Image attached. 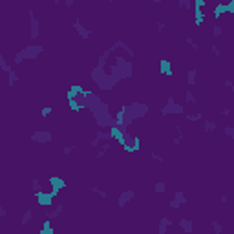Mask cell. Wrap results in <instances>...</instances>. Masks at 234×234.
Wrapping results in <instances>:
<instances>
[{
    "label": "cell",
    "mask_w": 234,
    "mask_h": 234,
    "mask_svg": "<svg viewBox=\"0 0 234 234\" xmlns=\"http://www.w3.org/2000/svg\"><path fill=\"white\" fill-rule=\"evenodd\" d=\"M165 188H167V185H165L163 181L156 183V192H161V194H163V192H165Z\"/></svg>",
    "instance_id": "cell-16"
},
{
    "label": "cell",
    "mask_w": 234,
    "mask_h": 234,
    "mask_svg": "<svg viewBox=\"0 0 234 234\" xmlns=\"http://www.w3.org/2000/svg\"><path fill=\"white\" fill-rule=\"evenodd\" d=\"M40 113H42V115H50V113H51V108H50V106L42 108V110H40Z\"/></svg>",
    "instance_id": "cell-18"
},
{
    "label": "cell",
    "mask_w": 234,
    "mask_h": 234,
    "mask_svg": "<svg viewBox=\"0 0 234 234\" xmlns=\"http://www.w3.org/2000/svg\"><path fill=\"white\" fill-rule=\"evenodd\" d=\"M212 227H214V234H221L223 227H221V223H219L218 219H212Z\"/></svg>",
    "instance_id": "cell-10"
},
{
    "label": "cell",
    "mask_w": 234,
    "mask_h": 234,
    "mask_svg": "<svg viewBox=\"0 0 234 234\" xmlns=\"http://www.w3.org/2000/svg\"><path fill=\"white\" fill-rule=\"evenodd\" d=\"M225 134H227L229 137H232V136H234V128H232V126H225Z\"/></svg>",
    "instance_id": "cell-17"
},
{
    "label": "cell",
    "mask_w": 234,
    "mask_h": 234,
    "mask_svg": "<svg viewBox=\"0 0 234 234\" xmlns=\"http://www.w3.org/2000/svg\"><path fill=\"white\" fill-rule=\"evenodd\" d=\"M179 227L185 230V234H192V230H194V225L190 219H179Z\"/></svg>",
    "instance_id": "cell-5"
},
{
    "label": "cell",
    "mask_w": 234,
    "mask_h": 234,
    "mask_svg": "<svg viewBox=\"0 0 234 234\" xmlns=\"http://www.w3.org/2000/svg\"><path fill=\"white\" fill-rule=\"evenodd\" d=\"M172 221L168 218H161V225H159V234H167V229H168V225H170Z\"/></svg>",
    "instance_id": "cell-6"
},
{
    "label": "cell",
    "mask_w": 234,
    "mask_h": 234,
    "mask_svg": "<svg viewBox=\"0 0 234 234\" xmlns=\"http://www.w3.org/2000/svg\"><path fill=\"white\" fill-rule=\"evenodd\" d=\"M203 128H205V132H212V130H216V123H212V121H205Z\"/></svg>",
    "instance_id": "cell-11"
},
{
    "label": "cell",
    "mask_w": 234,
    "mask_h": 234,
    "mask_svg": "<svg viewBox=\"0 0 234 234\" xmlns=\"http://www.w3.org/2000/svg\"><path fill=\"white\" fill-rule=\"evenodd\" d=\"M73 26L77 27V31H79V35H81L82 39H88V37H90V29H86L84 26H81L79 19H75V22H73Z\"/></svg>",
    "instance_id": "cell-4"
},
{
    "label": "cell",
    "mask_w": 234,
    "mask_h": 234,
    "mask_svg": "<svg viewBox=\"0 0 234 234\" xmlns=\"http://www.w3.org/2000/svg\"><path fill=\"white\" fill-rule=\"evenodd\" d=\"M221 115H225V117L230 115V108H223V110H221Z\"/></svg>",
    "instance_id": "cell-21"
},
{
    "label": "cell",
    "mask_w": 234,
    "mask_h": 234,
    "mask_svg": "<svg viewBox=\"0 0 234 234\" xmlns=\"http://www.w3.org/2000/svg\"><path fill=\"white\" fill-rule=\"evenodd\" d=\"M219 199H221V203H227V196H225V194L219 196Z\"/></svg>",
    "instance_id": "cell-24"
},
{
    "label": "cell",
    "mask_w": 234,
    "mask_h": 234,
    "mask_svg": "<svg viewBox=\"0 0 234 234\" xmlns=\"http://www.w3.org/2000/svg\"><path fill=\"white\" fill-rule=\"evenodd\" d=\"M71 150H73V146H66V148H64L62 152H64V154L68 156V154H71Z\"/></svg>",
    "instance_id": "cell-22"
},
{
    "label": "cell",
    "mask_w": 234,
    "mask_h": 234,
    "mask_svg": "<svg viewBox=\"0 0 234 234\" xmlns=\"http://www.w3.org/2000/svg\"><path fill=\"white\" fill-rule=\"evenodd\" d=\"M31 139L39 141V143H44V141H50L51 139V134H50V132H35V134H31Z\"/></svg>",
    "instance_id": "cell-2"
},
{
    "label": "cell",
    "mask_w": 234,
    "mask_h": 234,
    "mask_svg": "<svg viewBox=\"0 0 234 234\" xmlns=\"http://www.w3.org/2000/svg\"><path fill=\"white\" fill-rule=\"evenodd\" d=\"M2 68H6V61H4V55L0 53V70H2Z\"/></svg>",
    "instance_id": "cell-20"
},
{
    "label": "cell",
    "mask_w": 234,
    "mask_h": 234,
    "mask_svg": "<svg viewBox=\"0 0 234 234\" xmlns=\"http://www.w3.org/2000/svg\"><path fill=\"white\" fill-rule=\"evenodd\" d=\"M31 218H33V212H31V210H26L24 216H22V221H20V223H22V225H27L29 221H31Z\"/></svg>",
    "instance_id": "cell-8"
},
{
    "label": "cell",
    "mask_w": 234,
    "mask_h": 234,
    "mask_svg": "<svg viewBox=\"0 0 234 234\" xmlns=\"http://www.w3.org/2000/svg\"><path fill=\"white\" fill-rule=\"evenodd\" d=\"M223 33V29H221V26H218V24H214V27H212V35L214 37H219Z\"/></svg>",
    "instance_id": "cell-14"
},
{
    "label": "cell",
    "mask_w": 234,
    "mask_h": 234,
    "mask_svg": "<svg viewBox=\"0 0 234 234\" xmlns=\"http://www.w3.org/2000/svg\"><path fill=\"white\" fill-rule=\"evenodd\" d=\"M187 81H188V84H190V86H192V84H196V70H190V71H188Z\"/></svg>",
    "instance_id": "cell-9"
},
{
    "label": "cell",
    "mask_w": 234,
    "mask_h": 234,
    "mask_svg": "<svg viewBox=\"0 0 234 234\" xmlns=\"http://www.w3.org/2000/svg\"><path fill=\"white\" fill-rule=\"evenodd\" d=\"M170 207H172V209H179L181 205H179L178 201H176V199H172V201H170Z\"/></svg>",
    "instance_id": "cell-19"
},
{
    "label": "cell",
    "mask_w": 234,
    "mask_h": 234,
    "mask_svg": "<svg viewBox=\"0 0 234 234\" xmlns=\"http://www.w3.org/2000/svg\"><path fill=\"white\" fill-rule=\"evenodd\" d=\"M199 119H201V113H199V112H198V113H188V115H187V121H192V123H194V121H199Z\"/></svg>",
    "instance_id": "cell-13"
},
{
    "label": "cell",
    "mask_w": 234,
    "mask_h": 234,
    "mask_svg": "<svg viewBox=\"0 0 234 234\" xmlns=\"http://www.w3.org/2000/svg\"><path fill=\"white\" fill-rule=\"evenodd\" d=\"M176 201H178L179 205L181 203H187V199H185V196H183V192H181V190H178V192H176V198H174Z\"/></svg>",
    "instance_id": "cell-12"
},
{
    "label": "cell",
    "mask_w": 234,
    "mask_h": 234,
    "mask_svg": "<svg viewBox=\"0 0 234 234\" xmlns=\"http://www.w3.org/2000/svg\"><path fill=\"white\" fill-rule=\"evenodd\" d=\"M212 51H214V53H216V55H219V48H218V46H216V44H212Z\"/></svg>",
    "instance_id": "cell-23"
},
{
    "label": "cell",
    "mask_w": 234,
    "mask_h": 234,
    "mask_svg": "<svg viewBox=\"0 0 234 234\" xmlns=\"http://www.w3.org/2000/svg\"><path fill=\"white\" fill-rule=\"evenodd\" d=\"M40 51H42V46H27V48H24L20 53H22L24 59H35Z\"/></svg>",
    "instance_id": "cell-1"
},
{
    "label": "cell",
    "mask_w": 234,
    "mask_h": 234,
    "mask_svg": "<svg viewBox=\"0 0 234 234\" xmlns=\"http://www.w3.org/2000/svg\"><path fill=\"white\" fill-rule=\"evenodd\" d=\"M132 198H134V190H126V192H123V194L119 196V201H117V203H119V207H124V205H126Z\"/></svg>",
    "instance_id": "cell-3"
},
{
    "label": "cell",
    "mask_w": 234,
    "mask_h": 234,
    "mask_svg": "<svg viewBox=\"0 0 234 234\" xmlns=\"http://www.w3.org/2000/svg\"><path fill=\"white\" fill-rule=\"evenodd\" d=\"M185 99H187V102H190V104H194V102H196V97H194L192 92H187V93H185Z\"/></svg>",
    "instance_id": "cell-15"
},
{
    "label": "cell",
    "mask_w": 234,
    "mask_h": 234,
    "mask_svg": "<svg viewBox=\"0 0 234 234\" xmlns=\"http://www.w3.org/2000/svg\"><path fill=\"white\" fill-rule=\"evenodd\" d=\"M31 37L33 39L39 37V20L37 19H31Z\"/></svg>",
    "instance_id": "cell-7"
}]
</instances>
